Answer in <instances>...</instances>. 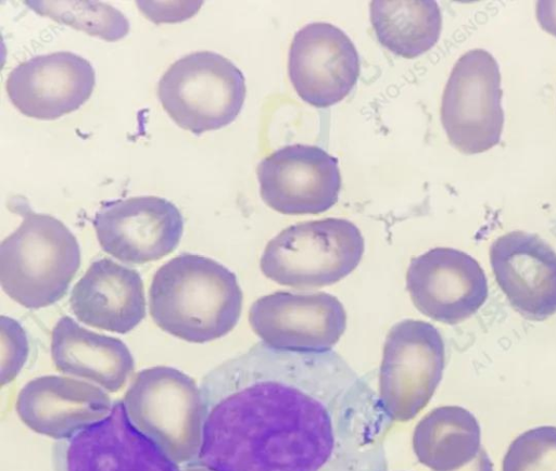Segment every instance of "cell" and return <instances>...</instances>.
<instances>
[{"instance_id":"1","label":"cell","mask_w":556,"mask_h":471,"mask_svg":"<svg viewBox=\"0 0 556 471\" xmlns=\"http://www.w3.org/2000/svg\"><path fill=\"white\" fill-rule=\"evenodd\" d=\"M211 471H387L392 424L379 396L338 353L260 342L208 371L200 385Z\"/></svg>"},{"instance_id":"2","label":"cell","mask_w":556,"mask_h":471,"mask_svg":"<svg viewBox=\"0 0 556 471\" xmlns=\"http://www.w3.org/2000/svg\"><path fill=\"white\" fill-rule=\"evenodd\" d=\"M242 303V290L231 270L191 253L163 264L149 289L154 323L190 343H206L228 334L240 319Z\"/></svg>"},{"instance_id":"3","label":"cell","mask_w":556,"mask_h":471,"mask_svg":"<svg viewBox=\"0 0 556 471\" xmlns=\"http://www.w3.org/2000/svg\"><path fill=\"white\" fill-rule=\"evenodd\" d=\"M80 266V247L58 218L28 212L0 245V282L5 294L29 309L65 296Z\"/></svg>"},{"instance_id":"4","label":"cell","mask_w":556,"mask_h":471,"mask_svg":"<svg viewBox=\"0 0 556 471\" xmlns=\"http://www.w3.org/2000/svg\"><path fill=\"white\" fill-rule=\"evenodd\" d=\"M364 250L363 234L352 221L328 217L281 230L266 244L260 268L281 285L321 288L349 276L361 263Z\"/></svg>"},{"instance_id":"5","label":"cell","mask_w":556,"mask_h":471,"mask_svg":"<svg viewBox=\"0 0 556 471\" xmlns=\"http://www.w3.org/2000/svg\"><path fill=\"white\" fill-rule=\"evenodd\" d=\"M123 403L131 423L176 463L194 462L202 441V400L195 381L166 366L141 370Z\"/></svg>"},{"instance_id":"6","label":"cell","mask_w":556,"mask_h":471,"mask_svg":"<svg viewBox=\"0 0 556 471\" xmlns=\"http://www.w3.org/2000/svg\"><path fill=\"white\" fill-rule=\"evenodd\" d=\"M247 93L242 72L227 58L198 51L177 60L159 81L163 109L182 129L194 135L229 125Z\"/></svg>"},{"instance_id":"7","label":"cell","mask_w":556,"mask_h":471,"mask_svg":"<svg viewBox=\"0 0 556 471\" xmlns=\"http://www.w3.org/2000/svg\"><path fill=\"white\" fill-rule=\"evenodd\" d=\"M445 366L440 331L424 320L404 319L391 327L379 369V400L392 422H407L430 402Z\"/></svg>"},{"instance_id":"8","label":"cell","mask_w":556,"mask_h":471,"mask_svg":"<svg viewBox=\"0 0 556 471\" xmlns=\"http://www.w3.org/2000/svg\"><path fill=\"white\" fill-rule=\"evenodd\" d=\"M501 72L483 49L464 53L455 63L441 102V122L451 144L477 154L495 147L504 128Z\"/></svg>"},{"instance_id":"9","label":"cell","mask_w":556,"mask_h":471,"mask_svg":"<svg viewBox=\"0 0 556 471\" xmlns=\"http://www.w3.org/2000/svg\"><path fill=\"white\" fill-rule=\"evenodd\" d=\"M53 471H180L129 420L123 400L110 413L52 448Z\"/></svg>"},{"instance_id":"10","label":"cell","mask_w":556,"mask_h":471,"mask_svg":"<svg viewBox=\"0 0 556 471\" xmlns=\"http://www.w3.org/2000/svg\"><path fill=\"white\" fill-rule=\"evenodd\" d=\"M249 322L265 345L286 352L332 351L346 328L343 304L326 292L277 291L257 298Z\"/></svg>"},{"instance_id":"11","label":"cell","mask_w":556,"mask_h":471,"mask_svg":"<svg viewBox=\"0 0 556 471\" xmlns=\"http://www.w3.org/2000/svg\"><path fill=\"white\" fill-rule=\"evenodd\" d=\"M102 250L134 265L159 260L179 244L184 218L170 201L153 195L104 202L93 218Z\"/></svg>"},{"instance_id":"12","label":"cell","mask_w":556,"mask_h":471,"mask_svg":"<svg viewBox=\"0 0 556 471\" xmlns=\"http://www.w3.org/2000/svg\"><path fill=\"white\" fill-rule=\"evenodd\" d=\"M262 200L286 215H316L339 199L341 174L336 157L317 145L291 144L263 158L256 168Z\"/></svg>"},{"instance_id":"13","label":"cell","mask_w":556,"mask_h":471,"mask_svg":"<svg viewBox=\"0 0 556 471\" xmlns=\"http://www.w3.org/2000/svg\"><path fill=\"white\" fill-rule=\"evenodd\" d=\"M406 289L421 314L446 324L470 318L489 295L480 264L452 247H434L413 258L406 272Z\"/></svg>"},{"instance_id":"14","label":"cell","mask_w":556,"mask_h":471,"mask_svg":"<svg viewBox=\"0 0 556 471\" xmlns=\"http://www.w3.org/2000/svg\"><path fill=\"white\" fill-rule=\"evenodd\" d=\"M358 52L339 27L315 22L293 37L288 73L299 97L316 107H328L343 100L359 76Z\"/></svg>"},{"instance_id":"15","label":"cell","mask_w":556,"mask_h":471,"mask_svg":"<svg viewBox=\"0 0 556 471\" xmlns=\"http://www.w3.org/2000/svg\"><path fill=\"white\" fill-rule=\"evenodd\" d=\"M94 84L89 61L61 51L18 64L9 74L5 89L22 114L51 120L78 110L90 98Z\"/></svg>"},{"instance_id":"16","label":"cell","mask_w":556,"mask_h":471,"mask_svg":"<svg viewBox=\"0 0 556 471\" xmlns=\"http://www.w3.org/2000/svg\"><path fill=\"white\" fill-rule=\"evenodd\" d=\"M495 280L523 318L543 321L556 314V252L534 233L510 231L490 246Z\"/></svg>"},{"instance_id":"17","label":"cell","mask_w":556,"mask_h":471,"mask_svg":"<svg viewBox=\"0 0 556 471\" xmlns=\"http://www.w3.org/2000/svg\"><path fill=\"white\" fill-rule=\"evenodd\" d=\"M112 405L109 394L89 382L49 374L26 383L15 408L30 430L63 440L105 418Z\"/></svg>"},{"instance_id":"18","label":"cell","mask_w":556,"mask_h":471,"mask_svg":"<svg viewBox=\"0 0 556 471\" xmlns=\"http://www.w3.org/2000/svg\"><path fill=\"white\" fill-rule=\"evenodd\" d=\"M70 305L87 326L121 334L130 332L146 316L141 276L110 258L98 259L73 287Z\"/></svg>"},{"instance_id":"19","label":"cell","mask_w":556,"mask_h":471,"mask_svg":"<svg viewBox=\"0 0 556 471\" xmlns=\"http://www.w3.org/2000/svg\"><path fill=\"white\" fill-rule=\"evenodd\" d=\"M51 357L58 371L90 380L111 393L119 391L135 369L122 340L90 331L68 316L52 330Z\"/></svg>"},{"instance_id":"20","label":"cell","mask_w":556,"mask_h":471,"mask_svg":"<svg viewBox=\"0 0 556 471\" xmlns=\"http://www.w3.org/2000/svg\"><path fill=\"white\" fill-rule=\"evenodd\" d=\"M481 446L477 418L460 406H441L415 427L413 450L433 471H455L472 461Z\"/></svg>"},{"instance_id":"21","label":"cell","mask_w":556,"mask_h":471,"mask_svg":"<svg viewBox=\"0 0 556 471\" xmlns=\"http://www.w3.org/2000/svg\"><path fill=\"white\" fill-rule=\"evenodd\" d=\"M370 21L379 42L406 59L431 49L442 28L441 11L433 0H375Z\"/></svg>"},{"instance_id":"22","label":"cell","mask_w":556,"mask_h":471,"mask_svg":"<svg viewBox=\"0 0 556 471\" xmlns=\"http://www.w3.org/2000/svg\"><path fill=\"white\" fill-rule=\"evenodd\" d=\"M28 7L58 22L114 41L129 30L126 17L109 4L91 1H27Z\"/></svg>"},{"instance_id":"23","label":"cell","mask_w":556,"mask_h":471,"mask_svg":"<svg viewBox=\"0 0 556 471\" xmlns=\"http://www.w3.org/2000/svg\"><path fill=\"white\" fill-rule=\"evenodd\" d=\"M502 471H556V427L532 428L509 445Z\"/></svg>"},{"instance_id":"24","label":"cell","mask_w":556,"mask_h":471,"mask_svg":"<svg viewBox=\"0 0 556 471\" xmlns=\"http://www.w3.org/2000/svg\"><path fill=\"white\" fill-rule=\"evenodd\" d=\"M1 386L13 381L24 367L29 352L24 328L15 319L0 317Z\"/></svg>"},{"instance_id":"25","label":"cell","mask_w":556,"mask_h":471,"mask_svg":"<svg viewBox=\"0 0 556 471\" xmlns=\"http://www.w3.org/2000/svg\"><path fill=\"white\" fill-rule=\"evenodd\" d=\"M536 18L545 31L556 37V1H538Z\"/></svg>"},{"instance_id":"26","label":"cell","mask_w":556,"mask_h":471,"mask_svg":"<svg viewBox=\"0 0 556 471\" xmlns=\"http://www.w3.org/2000/svg\"><path fill=\"white\" fill-rule=\"evenodd\" d=\"M455 471H493V463L482 447L472 461Z\"/></svg>"},{"instance_id":"27","label":"cell","mask_w":556,"mask_h":471,"mask_svg":"<svg viewBox=\"0 0 556 471\" xmlns=\"http://www.w3.org/2000/svg\"><path fill=\"white\" fill-rule=\"evenodd\" d=\"M180 471H211V470L201 464L191 462V463H188L187 466H185L182 468V470H180Z\"/></svg>"}]
</instances>
